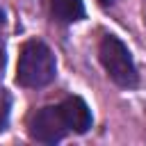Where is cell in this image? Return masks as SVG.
I'll use <instances>...</instances> for the list:
<instances>
[{
	"label": "cell",
	"instance_id": "obj_4",
	"mask_svg": "<svg viewBox=\"0 0 146 146\" xmlns=\"http://www.w3.org/2000/svg\"><path fill=\"white\" fill-rule=\"evenodd\" d=\"M57 107H59V114L64 119L66 130H73L78 135H84L91 128V110L87 107V103L80 96H68Z\"/></svg>",
	"mask_w": 146,
	"mask_h": 146
},
{
	"label": "cell",
	"instance_id": "obj_1",
	"mask_svg": "<svg viewBox=\"0 0 146 146\" xmlns=\"http://www.w3.org/2000/svg\"><path fill=\"white\" fill-rule=\"evenodd\" d=\"M57 73V62L52 50L43 41H27L18 55V66H16V82L21 87H46L55 80Z\"/></svg>",
	"mask_w": 146,
	"mask_h": 146
},
{
	"label": "cell",
	"instance_id": "obj_2",
	"mask_svg": "<svg viewBox=\"0 0 146 146\" xmlns=\"http://www.w3.org/2000/svg\"><path fill=\"white\" fill-rule=\"evenodd\" d=\"M98 57H100V64L107 71V75L119 87H135L137 84V80H139L137 66L132 62L128 46L121 39H116L114 34L103 36V41L98 46Z\"/></svg>",
	"mask_w": 146,
	"mask_h": 146
},
{
	"label": "cell",
	"instance_id": "obj_6",
	"mask_svg": "<svg viewBox=\"0 0 146 146\" xmlns=\"http://www.w3.org/2000/svg\"><path fill=\"white\" fill-rule=\"evenodd\" d=\"M9 107H11V98H9V94L0 87V130L7 125V121H9Z\"/></svg>",
	"mask_w": 146,
	"mask_h": 146
},
{
	"label": "cell",
	"instance_id": "obj_3",
	"mask_svg": "<svg viewBox=\"0 0 146 146\" xmlns=\"http://www.w3.org/2000/svg\"><path fill=\"white\" fill-rule=\"evenodd\" d=\"M66 135L64 119L59 114V107H41L30 119V137L41 144H57Z\"/></svg>",
	"mask_w": 146,
	"mask_h": 146
},
{
	"label": "cell",
	"instance_id": "obj_8",
	"mask_svg": "<svg viewBox=\"0 0 146 146\" xmlns=\"http://www.w3.org/2000/svg\"><path fill=\"white\" fill-rule=\"evenodd\" d=\"M98 2H100V5H103V7H107V5H112V2H114V0H98Z\"/></svg>",
	"mask_w": 146,
	"mask_h": 146
},
{
	"label": "cell",
	"instance_id": "obj_5",
	"mask_svg": "<svg viewBox=\"0 0 146 146\" xmlns=\"http://www.w3.org/2000/svg\"><path fill=\"white\" fill-rule=\"evenodd\" d=\"M50 11L59 23H75L84 18L82 0H50Z\"/></svg>",
	"mask_w": 146,
	"mask_h": 146
},
{
	"label": "cell",
	"instance_id": "obj_7",
	"mask_svg": "<svg viewBox=\"0 0 146 146\" xmlns=\"http://www.w3.org/2000/svg\"><path fill=\"white\" fill-rule=\"evenodd\" d=\"M5 62H7V50H5V41L0 36V68L5 66Z\"/></svg>",
	"mask_w": 146,
	"mask_h": 146
},
{
	"label": "cell",
	"instance_id": "obj_9",
	"mask_svg": "<svg viewBox=\"0 0 146 146\" xmlns=\"http://www.w3.org/2000/svg\"><path fill=\"white\" fill-rule=\"evenodd\" d=\"M2 23H5V11L0 9V27H2Z\"/></svg>",
	"mask_w": 146,
	"mask_h": 146
}]
</instances>
